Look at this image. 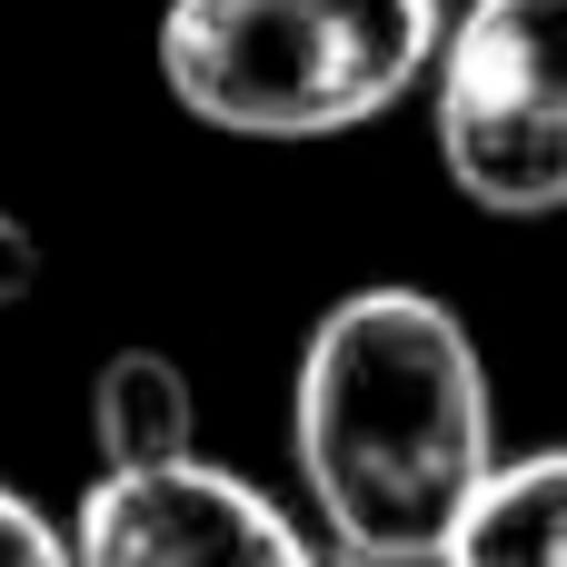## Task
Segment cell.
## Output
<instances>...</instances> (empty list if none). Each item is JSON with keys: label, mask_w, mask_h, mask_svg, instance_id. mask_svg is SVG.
Returning <instances> with one entry per match:
<instances>
[{"label": "cell", "mask_w": 567, "mask_h": 567, "mask_svg": "<svg viewBox=\"0 0 567 567\" xmlns=\"http://www.w3.org/2000/svg\"><path fill=\"white\" fill-rule=\"evenodd\" d=\"M289 449L329 548L349 558L458 548L468 508L508 468L468 319L429 289H349L339 309H319L289 389Z\"/></svg>", "instance_id": "6da1fadb"}, {"label": "cell", "mask_w": 567, "mask_h": 567, "mask_svg": "<svg viewBox=\"0 0 567 567\" xmlns=\"http://www.w3.org/2000/svg\"><path fill=\"white\" fill-rule=\"evenodd\" d=\"M449 40V0H169L159 80L229 140H339L399 110Z\"/></svg>", "instance_id": "7a4b0ae2"}, {"label": "cell", "mask_w": 567, "mask_h": 567, "mask_svg": "<svg viewBox=\"0 0 567 567\" xmlns=\"http://www.w3.org/2000/svg\"><path fill=\"white\" fill-rule=\"evenodd\" d=\"M439 169L498 219L567 209V0H468L449 10L429 70Z\"/></svg>", "instance_id": "3957f363"}, {"label": "cell", "mask_w": 567, "mask_h": 567, "mask_svg": "<svg viewBox=\"0 0 567 567\" xmlns=\"http://www.w3.org/2000/svg\"><path fill=\"white\" fill-rule=\"evenodd\" d=\"M70 567H329V548H309L299 518L239 468L179 458L120 478L100 468L70 518Z\"/></svg>", "instance_id": "277c9868"}, {"label": "cell", "mask_w": 567, "mask_h": 567, "mask_svg": "<svg viewBox=\"0 0 567 567\" xmlns=\"http://www.w3.org/2000/svg\"><path fill=\"white\" fill-rule=\"evenodd\" d=\"M90 449L100 468H179L199 458V399L169 349H110L90 379Z\"/></svg>", "instance_id": "5b68a950"}, {"label": "cell", "mask_w": 567, "mask_h": 567, "mask_svg": "<svg viewBox=\"0 0 567 567\" xmlns=\"http://www.w3.org/2000/svg\"><path fill=\"white\" fill-rule=\"evenodd\" d=\"M458 567H567V449L508 458L458 528Z\"/></svg>", "instance_id": "8992f818"}, {"label": "cell", "mask_w": 567, "mask_h": 567, "mask_svg": "<svg viewBox=\"0 0 567 567\" xmlns=\"http://www.w3.org/2000/svg\"><path fill=\"white\" fill-rule=\"evenodd\" d=\"M0 567H70V528L40 518L20 488H0Z\"/></svg>", "instance_id": "52a82bcc"}, {"label": "cell", "mask_w": 567, "mask_h": 567, "mask_svg": "<svg viewBox=\"0 0 567 567\" xmlns=\"http://www.w3.org/2000/svg\"><path fill=\"white\" fill-rule=\"evenodd\" d=\"M30 289H40V229L0 209V309H20Z\"/></svg>", "instance_id": "ba28073f"}, {"label": "cell", "mask_w": 567, "mask_h": 567, "mask_svg": "<svg viewBox=\"0 0 567 567\" xmlns=\"http://www.w3.org/2000/svg\"><path fill=\"white\" fill-rule=\"evenodd\" d=\"M329 567H458L449 548H429V558H349V548H329Z\"/></svg>", "instance_id": "9c48e42d"}]
</instances>
